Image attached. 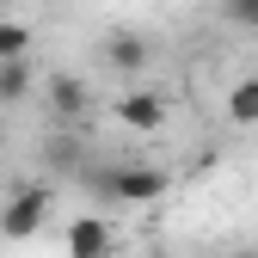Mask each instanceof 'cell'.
I'll return each instance as SVG.
<instances>
[{"label": "cell", "instance_id": "obj_5", "mask_svg": "<svg viewBox=\"0 0 258 258\" xmlns=\"http://www.w3.org/2000/svg\"><path fill=\"white\" fill-rule=\"evenodd\" d=\"M117 117L129 129H160V123H166V105H160L154 92H123V99H117Z\"/></svg>", "mask_w": 258, "mask_h": 258}, {"label": "cell", "instance_id": "obj_9", "mask_svg": "<svg viewBox=\"0 0 258 258\" xmlns=\"http://www.w3.org/2000/svg\"><path fill=\"white\" fill-rule=\"evenodd\" d=\"M7 55H31V25L0 19V61H7Z\"/></svg>", "mask_w": 258, "mask_h": 258}, {"label": "cell", "instance_id": "obj_10", "mask_svg": "<svg viewBox=\"0 0 258 258\" xmlns=\"http://www.w3.org/2000/svg\"><path fill=\"white\" fill-rule=\"evenodd\" d=\"M49 166H74V172H80V148H74L68 136H55V142H49Z\"/></svg>", "mask_w": 258, "mask_h": 258}, {"label": "cell", "instance_id": "obj_8", "mask_svg": "<svg viewBox=\"0 0 258 258\" xmlns=\"http://www.w3.org/2000/svg\"><path fill=\"white\" fill-rule=\"evenodd\" d=\"M228 123H240V129L258 123V80H234L228 86Z\"/></svg>", "mask_w": 258, "mask_h": 258}, {"label": "cell", "instance_id": "obj_11", "mask_svg": "<svg viewBox=\"0 0 258 258\" xmlns=\"http://www.w3.org/2000/svg\"><path fill=\"white\" fill-rule=\"evenodd\" d=\"M228 19L234 25H258V0H228Z\"/></svg>", "mask_w": 258, "mask_h": 258}, {"label": "cell", "instance_id": "obj_3", "mask_svg": "<svg viewBox=\"0 0 258 258\" xmlns=\"http://www.w3.org/2000/svg\"><path fill=\"white\" fill-rule=\"evenodd\" d=\"M86 105H92L86 80H74V74H49V111H55L61 123H80V117H86Z\"/></svg>", "mask_w": 258, "mask_h": 258}, {"label": "cell", "instance_id": "obj_6", "mask_svg": "<svg viewBox=\"0 0 258 258\" xmlns=\"http://www.w3.org/2000/svg\"><path fill=\"white\" fill-rule=\"evenodd\" d=\"M105 61H111L117 74H136L142 61H148V43L136 37V31H111V37H105Z\"/></svg>", "mask_w": 258, "mask_h": 258}, {"label": "cell", "instance_id": "obj_2", "mask_svg": "<svg viewBox=\"0 0 258 258\" xmlns=\"http://www.w3.org/2000/svg\"><path fill=\"white\" fill-rule=\"evenodd\" d=\"M43 221H49V190H19L0 209V240H31Z\"/></svg>", "mask_w": 258, "mask_h": 258}, {"label": "cell", "instance_id": "obj_1", "mask_svg": "<svg viewBox=\"0 0 258 258\" xmlns=\"http://www.w3.org/2000/svg\"><path fill=\"white\" fill-rule=\"evenodd\" d=\"M92 184H99L105 197H117V203H154L172 178L160 166H105V172H92Z\"/></svg>", "mask_w": 258, "mask_h": 258}, {"label": "cell", "instance_id": "obj_7", "mask_svg": "<svg viewBox=\"0 0 258 258\" xmlns=\"http://www.w3.org/2000/svg\"><path fill=\"white\" fill-rule=\"evenodd\" d=\"M31 99V55H7L0 61V105Z\"/></svg>", "mask_w": 258, "mask_h": 258}, {"label": "cell", "instance_id": "obj_4", "mask_svg": "<svg viewBox=\"0 0 258 258\" xmlns=\"http://www.w3.org/2000/svg\"><path fill=\"white\" fill-rule=\"evenodd\" d=\"M68 258H111V221L80 215L68 228Z\"/></svg>", "mask_w": 258, "mask_h": 258}]
</instances>
